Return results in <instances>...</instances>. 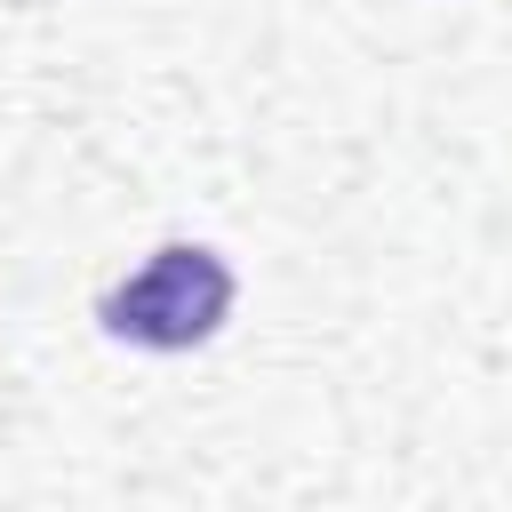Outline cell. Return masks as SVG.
I'll list each match as a JSON object with an SVG mask.
<instances>
[{
	"mask_svg": "<svg viewBox=\"0 0 512 512\" xmlns=\"http://www.w3.org/2000/svg\"><path fill=\"white\" fill-rule=\"evenodd\" d=\"M224 312H232V264L216 248H200V240L152 248V264L128 272L96 304L104 336H120L136 352H192V344H208L224 328Z\"/></svg>",
	"mask_w": 512,
	"mask_h": 512,
	"instance_id": "cell-1",
	"label": "cell"
}]
</instances>
